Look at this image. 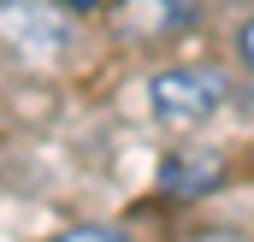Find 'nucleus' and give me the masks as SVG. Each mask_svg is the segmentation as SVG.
<instances>
[{
  "mask_svg": "<svg viewBox=\"0 0 254 242\" xmlns=\"http://www.w3.org/2000/svg\"><path fill=\"white\" fill-rule=\"evenodd\" d=\"M225 95H231V83L213 65H172V71H154L148 77V107H154V119L172 124V130L207 124L225 107Z\"/></svg>",
  "mask_w": 254,
  "mask_h": 242,
  "instance_id": "obj_1",
  "label": "nucleus"
},
{
  "mask_svg": "<svg viewBox=\"0 0 254 242\" xmlns=\"http://www.w3.org/2000/svg\"><path fill=\"white\" fill-rule=\"evenodd\" d=\"M190 24V6L184 0H125L119 6V30L136 42H154V36H172Z\"/></svg>",
  "mask_w": 254,
  "mask_h": 242,
  "instance_id": "obj_3",
  "label": "nucleus"
},
{
  "mask_svg": "<svg viewBox=\"0 0 254 242\" xmlns=\"http://www.w3.org/2000/svg\"><path fill=\"white\" fill-rule=\"evenodd\" d=\"M219 154H201V148H190V154H172L166 160V172H160V183L172 189V195H201L207 183H219Z\"/></svg>",
  "mask_w": 254,
  "mask_h": 242,
  "instance_id": "obj_4",
  "label": "nucleus"
},
{
  "mask_svg": "<svg viewBox=\"0 0 254 242\" xmlns=\"http://www.w3.org/2000/svg\"><path fill=\"white\" fill-rule=\"evenodd\" d=\"M243 54H249V65H254V24L243 30Z\"/></svg>",
  "mask_w": 254,
  "mask_h": 242,
  "instance_id": "obj_6",
  "label": "nucleus"
},
{
  "mask_svg": "<svg viewBox=\"0 0 254 242\" xmlns=\"http://www.w3.org/2000/svg\"><path fill=\"white\" fill-rule=\"evenodd\" d=\"M0 42H12L24 60H54L65 48V18L54 6H24V0H12V6H0Z\"/></svg>",
  "mask_w": 254,
  "mask_h": 242,
  "instance_id": "obj_2",
  "label": "nucleus"
},
{
  "mask_svg": "<svg viewBox=\"0 0 254 242\" xmlns=\"http://www.w3.org/2000/svg\"><path fill=\"white\" fill-rule=\"evenodd\" d=\"M54 242H119V237L101 231V225H77V231H65V237H54Z\"/></svg>",
  "mask_w": 254,
  "mask_h": 242,
  "instance_id": "obj_5",
  "label": "nucleus"
},
{
  "mask_svg": "<svg viewBox=\"0 0 254 242\" xmlns=\"http://www.w3.org/2000/svg\"><path fill=\"white\" fill-rule=\"evenodd\" d=\"M65 6H83V12H89V6H95V0H65Z\"/></svg>",
  "mask_w": 254,
  "mask_h": 242,
  "instance_id": "obj_7",
  "label": "nucleus"
}]
</instances>
